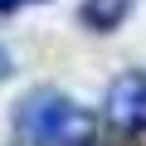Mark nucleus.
<instances>
[{
    "label": "nucleus",
    "instance_id": "obj_1",
    "mask_svg": "<svg viewBox=\"0 0 146 146\" xmlns=\"http://www.w3.org/2000/svg\"><path fill=\"white\" fill-rule=\"evenodd\" d=\"M15 131L29 146H93L98 141V117L88 107H78L68 93L39 88L29 98H20L15 107Z\"/></svg>",
    "mask_w": 146,
    "mask_h": 146
},
{
    "label": "nucleus",
    "instance_id": "obj_2",
    "mask_svg": "<svg viewBox=\"0 0 146 146\" xmlns=\"http://www.w3.org/2000/svg\"><path fill=\"white\" fill-rule=\"evenodd\" d=\"M107 122L127 136H141L146 131V73L141 68H127L112 78L107 88Z\"/></svg>",
    "mask_w": 146,
    "mask_h": 146
},
{
    "label": "nucleus",
    "instance_id": "obj_3",
    "mask_svg": "<svg viewBox=\"0 0 146 146\" xmlns=\"http://www.w3.org/2000/svg\"><path fill=\"white\" fill-rule=\"evenodd\" d=\"M131 5H136V0H83V25L88 29H98V34H112L127 15H131Z\"/></svg>",
    "mask_w": 146,
    "mask_h": 146
},
{
    "label": "nucleus",
    "instance_id": "obj_4",
    "mask_svg": "<svg viewBox=\"0 0 146 146\" xmlns=\"http://www.w3.org/2000/svg\"><path fill=\"white\" fill-rule=\"evenodd\" d=\"M10 73H15V63H10V54H5V49H0V83H5Z\"/></svg>",
    "mask_w": 146,
    "mask_h": 146
},
{
    "label": "nucleus",
    "instance_id": "obj_5",
    "mask_svg": "<svg viewBox=\"0 0 146 146\" xmlns=\"http://www.w3.org/2000/svg\"><path fill=\"white\" fill-rule=\"evenodd\" d=\"M20 5H29V0H0V15H10V10H20Z\"/></svg>",
    "mask_w": 146,
    "mask_h": 146
}]
</instances>
